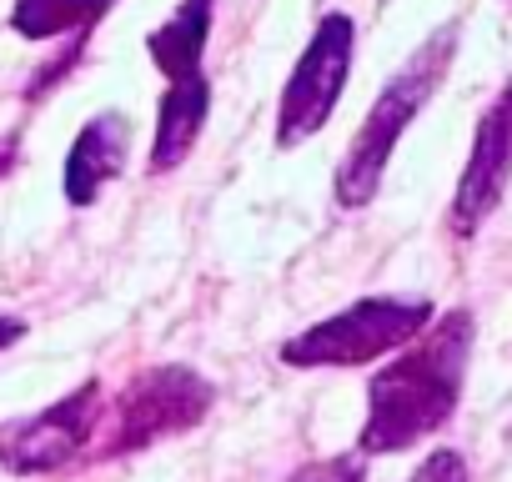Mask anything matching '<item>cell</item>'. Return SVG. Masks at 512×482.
Segmentation results:
<instances>
[{
  "mask_svg": "<svg viewBox=\"0 0 512 482\" xmlns=\"http://www.w3.org/2000/svg\"><path fill=\"white\" fill-rule=\"evenodd\" d=\"M472 312L452 307L432 317L407 347H397V362H387L367 382V427H362V457L417 447L422 437L442 432L462 402L467 357H472Z\"/></svg>",
  "mask_w": 512,
  "mask_h": 482,
  "instance_id": "cell-1",
  "label": "cell"
},
{
  "mask_svg": "<svg viewBox=\"0 0 512 482\" xmlns=\"http://www.w3.org/2000/svg\"><path fill=\"white\" fill-rule=\"evenodd\" d=\"M457 41H462V21H447L387 76V86L377 91L367 121L357 126V136H352V146H347V156L337 166V206L357 211V206H367L377 196L397 141L422 116V106L442 91V81H447V71L457 61Z\"/></svg>",
  "mask_w": 512,
  "mask_h": 482,
  "instance_id": "cell-2",
  "label": "cell"
},
{
  "mask_svg": "<svg viewBox=\"0 0 512 482\" xmlns=\"http://www.w3.org/2000/svg\"><path fill=\"white\" fill-rule=\"evenodd\" d=\"M211 402H216V387L196 367L156 362V367L136 372L116 392V402L101 407L106 427H96V437H101L96 457H121V452H141L151 442L181 437L211 412Z\"/></svg>",
  "mask_w": 512,
  "mask_h": 482,
  "instance_id": "cell-3",
  "label": "cell"
},
{
  "mask_svg": "<svg viewBox=\"0 0 512 482\" xmlns=\"http://www.w3.org/2000/svg\"><path fill=\"white\" fill-rule=\"evenodd\" d=\"M432 317L437 312L422 297H362V302L342 307L337 317L297 332L282 347V362L287 367H367V362L407 347Z\"/></svg>",
  "mask_w": 512,
  "mask_h": 482,
  "instance_id": "cell-4",
  "label": "cell"
},
{
  "mask_svg": "<svg viewBox=\"0 0 512 482\" xmlns=\"http://www.w3.org/2000/svg\"><path fill=\"white\" fill-rule=\"evenodd\" d=\"M352 56H357V26L347 11H327L302 51V61L292 66L287 76V91H282V106H277V146L292 151L302 146L307 136H317L342 91H347V76H352Z\"/></svg>",
  "mask_w": 512,
  "mask_h": 482,
  "instance_id": "cell-5",
  "label": "cell"
},
{
  "mask_svg": "<svg viewBox=\"0 0 512 482\" xmlns=\"http://www.w3.org/2000/svg\"><path fill=\"white\" fill-rule=\"evenodd\" d=\"M101 407H106L101 402V382H81L76 392H66L46 412L6 422V427H0V467L16 472V477L71 467L86 452V442H96Z\"/></svg>",
  "mask_w": 512,
  "mask_h": 482,
  "instance_id": "cell-6",
  "label": "cell"
},
{
  "mask_svg": "<svg viewBox=\"0 0 512 482\" xmlns=\"http://www.w3.org/2000/svg\"><path fill=\"white\" fill-rule=\"evenodd\" d=\"M507 181H512V76H507L502 91L487 101V111L477 116L472 151H467V166H462V176H457L452 211H447L452 236H462V241L477 236L482 221L502 206Z\"/></svg>",
  "mask_w": 512,
  "mask_h": 482,
  "instance_id": "cell-7",
  "label": "cell"
},
{
  "mask_svg": "<svg viewBox=\"0 0 512 482\" xmlns=\"http://www.w3.org/2000/svg\"><path fill=\"white\" fill-rule=\"evenodd\" d=\"M131 151V121L121 111H101L81 126V136L66 151V201L71 206H91L101 196L106 181L121 176Z\"/></svg>",
  "mask_w": 512,
  "mask_h": 482,
  "instance_id": "cell-8",
  "label": "cell"
},
{
  "mask_svg": "<svg viewBox=\"0 0 512 482\" xmlns=\"http://www.w3.org/2000/svg\"><path fill=\"white\" fill-rule=\"evenodd\" d=\"M206 111H211V86L201 71L191 76H176L161 96V111H156V141H151V161L146 171L151 176H171L201 141V126H206Z\"/></svg>",
  "mask_w": 512,
  "mask_h": 482,
  "instance_id": "cell-9",
  "label": "cell"
},
{
  "mask_svg": "<svg viewBox=\"0 0 512 482\" xmlns=\"http://www.w3.org/2000/svg\"><path fill=\"white\" fill-rule=\"evenodd\" d=\"M211 11H216V0H181V11L151 31L146 51L156 61V71L166 81L176 76H191L201 71V56H206V36H211Z\"/></svg>",
  "mask_w": 512,
  "mask_h": 482,
  "instance_id": "cell-10",
  "label": "cell"
},
{
  "mask_svg": "<svg viewBox=\"0 0 512 482\" xmlns=\"http://www.w3.org/2000/svg\"><path fill=\"white\" fill-rule=\"evenodd\" d=\"M111 11V0H16L11 31L26 41H51L71 31H91Z\"/></svg>",
  "mask_w": 512,
  "mask_h": 482,
  "instance_id": "cell-11",
  "label": "cell"
},
{
  "mask_svg": "<svg viewBox=\"0 0 512 482\" xmlns=\"http://www.w3.org/2000/svg\"><path fill=\"white\" fill-rule=\"evenodd\" d=\"M287 482H367V462H362V452H337V457L297 467Z\"/></svg>",
  "mask_w": 512,
  "mask_h": 482,
  "instance_id": "cell-12",
  "label": "cell"
},
{
  "mask_svg": "<svg viewBox=\"0 0 512 482\" xmlns=\"http://www.w3.org/2000/svg\"><path fill=\"white\" fill-rule=\"evenodd\" d=\"M407 482H467V462H462V452H452V447H437Z\"/></svg>",
  "mask_w": 512,
  "mask_h": 482,
  "instance_id": "cell-13",
  "label": "cell"
},
{
  "mask_svg": "<svg viewBox=\"0 0 512 482\" xmlns=\"http://www.w3.org/2000/svg\"><path fill=\"white\" fill-rule=\"evenodd\" d=\"M21 337H26V322L21 317H0V352H11Z\"/></svg>",
  "mask_w": 512,
  "mask_h": 482,
  "instance_id": "cell-14",
  "label": "cell"
},
{
  "mask_svg": "<svg viewBox=\"0 0 512 482\" xmlns=\"http://www.w3.org/2000/svg\"><path fill=\"white\" fill-rule=\"evenodd\" d=\"M16 156H21V136H11L6 146H0V176H6V171L16 166Z\"/></svg>",
  "mask_w": 512,
  "mask_h": 482,
  "instance_id": "cell-15",
  "label": "cell"
},
{
  "mask_svg": "<svg viewBox=\"0 0 512 482\" xmlns=\"http://www.w3.org/2000/svg\"><path fill=\"white\" fill-rule=\"evenodd\" d=\"M377 6H387V0H377Z\"/></svg>",
  "mask_w": 512,
  "mask_h": 482,
  "instance_id": "cell-16",
  "label": "cell"
}]
</instances>
